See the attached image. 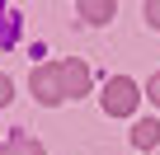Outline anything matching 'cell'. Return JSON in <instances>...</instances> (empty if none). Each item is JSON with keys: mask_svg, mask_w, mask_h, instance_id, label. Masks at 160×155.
I'll return each instance as SVG.
<instances>
[{"mask_svg": "<svg viewBox=\"0 0 160 155\" xmlns=\"http://www.w3.org/2000/svg\"><path fill=\"white\" fill-rule=\"evenodd\" d=\"M132 108H137V85L127 80V75H113L108 90H104V113L122 118V113H132Z\"/></svg>", "mask_w": 160, "mask_h": 155, "instance_id": "obj_1", "label": "cell"}, {"mask_svg": "<svg viewBox=\"0 0 160 155\" xmlns=\"http://www.w3.org/2000/svg\"><path fill=\"white\" fill-rule=\"evenodd\" d=\"M57 70H61V94H66V99H85V94H90V66H85V61L71 56V61H61Z\"/></svg>", "mask_w": 160, "mask_h": 155, "instance_id": "obj_2", "label": "cell"}, {"mask_svg": "<svg viewBox=\"0 0 160 155\" xmlns=\"http://www.w3.org/2000/svg\"><path fill=\"white\" fill-rule=\"evenodd\" d=\"M28 85H33V94H38L42 104H61V99H66V94H61V70H57V66H38Z\"/></svg>", "mask_w": 160, "mask_h": 155, "instance_id": "obj_3", "label": "cell"}, {"mask_svg": "<svg viewBox=\"0 0 160 155\" xmlns=\"http://www.w3.org/2000/svg\"><path fill=\"white\" fill-rule=\"evenodd\" d=\"M113 14H118L113 0H80V19H85V24H108Z\"/></svg>", "mask_w": 160, "mask_h": 155, "instance_id": "obj_4", "label": "cell"}, {"mask_svg": "<svg viewBox=\"0 0 160 155\" xmlns=\"http://www.w3.org/2000/svg\"><path fill=\"white\" fill-rule=\"evenodd\" d=\"M155 141H160V122H155V118H141V122L132 127V146H141V150H151Z\"/></svg>", "mask_w": 160, "mask_h": 155, "instance_id": "obj_5", "label": "cell"}, {"mask_svg": "<svg viewBox=\"0 0 160 155\" xmlns=\"http://www.w3.org/2000/svg\"><path fill=\"white\" fill-rule=\"evenodd\" d=\"M0 155H42V146L33 136H10L5 146H0Z\"/></svg>", "mask_w": 160, "mask_h": 155, "instance_id": "obj_6", "label": "cell"}, {"mask_svg": "<svg viewBox=\"0 0 160 155\" xmlns=\"http://www.w3.org/2000/svg\"><path fill=\"white\" fill-rule=\"evenodd\" d=\"M146 24H155V28H160V0H151V5H146Z\"/></svg>", "mask_w": 160, "mask_h": 155, "instance_id": "obj_7", "label": "cell"}, {"mask_svg": "<svg viewBox=\"0 0 160 155\" xmlns=\"http://www.w3.org/2000/svg\"><path fill=\"white\" fill-rule=\"evenodd\" d=\"M5 104H10V80L0 75V108H5Z\"/></svg>", "mask_w": 160, "mask_h": 155, "instance_id": "obj_8", "label": "cell"}, {"mask_svg": "<svg viewBox=\"0 0 160 155\" xmlns=\"http://www.w3.org/2000/svg\"><path fill=\"white\" fill-rule=\"evenodd\" d=\"M151 99L160 104V70H155V80H151Z\"/></svg>", "mask_w": 160, "mask_h": 155, "instance_id": "obj_9", "label": "cell"}]
</instances>
